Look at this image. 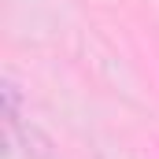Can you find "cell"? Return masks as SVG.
I'll return each mask as SVG.
<instances>
[{
  "label": "cell",
  "instance_id": "obj_1",
  "mask_svg": "<svg viewBox=\"0 0 159 159\" xmlns=\"http://www.w3.org/2000/svg\"><path fill=\"white\" fill-rule=\"evenodd\" d=\"M15 133H19V144H22V152L30 159H48L52 156V141L41 133L37 126H22V122H7Z\"/></svg>",
  "mask_w": 159,
  "mask_h": 159
}]
</instances>
